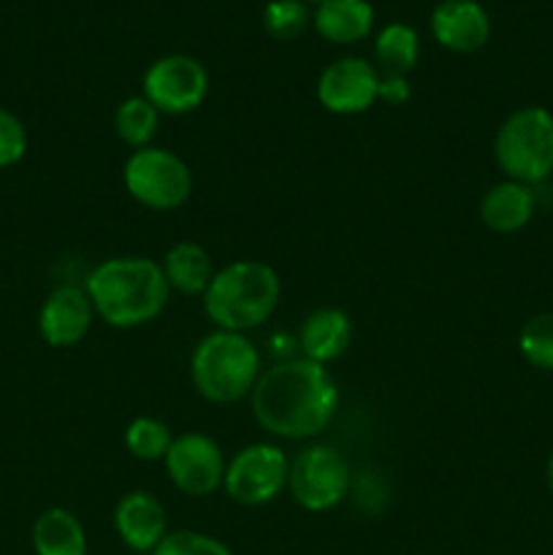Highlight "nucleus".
Instances as JSON below:
<instances>
[{
	"instance_id": "ddd939ff",
	"label": "nucleus",
	"mask_w": 553,
	"mask_h": 555,
	"mask_svg": "<svg viewBox=\"0 0 553 555\" xmlns=\"http://www.w3.org/2000/svg\"><path fill=\"white\" fill-rule=\"evenodd\" d=\"M432 36L448 52L472 54L491 38V16L477 0H442L432 11Z\"/></svg>"
},
{
	"instance_id": "f257e3e1",
	"label": "nucleus",
	"mask_w": 553,
	"mask_h": 555,
	"mask_svg": "<svg viewBox=\"0 0 553 555\" xmlns=\"http://www.w3.org/2000/svg\"><path fill=\"white\" fill-rule=\"evenodd\" d=\"M249 401L255 421L271 437L312 439L334 421L339 388L325 366L291 358L260 372Z\"/></svg>"
},
{
	"instance_id": "1a4fd4ad",
	"label": "nucleus",
	"mask_w": 553,
	"mask_h": 555,
	"mask_svg": "<svg viewBox=\"0 0 553 555\" xmlns=\"http://www.w3.org/2000/svg\"><path fill=\"white\" fill-rule=\"evenodd\" d=\"M141 95L160 114H190L209 95V70L190 54H166L146 68Z\"/></svg>"
},
{
	"instance_id": "a878e982",
	"label": "nucleus",
	"mask_w": 553,
	"mask_h": 555,
	"mask_svg": "<svg viewBox=\"0 0 553 555\" xmlns=\"http://www.w3.org/2000/svg\"><path fill=\"white\" fill-rule=\"evenodd\" d=\"M27 155V130L14 112L0 106V168H11Z\"/></svg>"
},
{
	"instance_id": "f8f14e48",
	"label": "nucleus",
	"mask_w": 553,
	"mask_h": 555,
	"mask_svg": "<svg viewBox=\"0 0 553 555\" xmlns=\"http://www.w3.org/2000/svg\"><path fill=\"white\" fill-rule=\"evenodd\" d=\"M95 320V307L85 287L60 285L54 287L41 304L38 312V334L49 347H74L90 334V325Z\"/></svg>"
},
{
	"instance_id": "c85d7f7f",
	"label": "nucleus",
	"mask_w": 553,
	"mask_h": 555,
	"mask_svg": "<svg viewBox=\"0 0 553 555\" xmlns=\"http://www.w3.org/2000/svg\"><path fill=\"white\" fill-rule=\"evenodd\" d=\"M304 3H307V5H309V3H314V5H320V3H323V0H304Z\"/></svg>"
},
{
	"instance_id": "412c9836",
	"label": "nucleus",
	"mask_w": 553,
	"mask_h": 555,
	"mask_svg": "<svg viewBox=\"0 0 553 555\" xmlns=\"http://www.w3.org/2000/svg\"><path fill=\"white\" fill-rule=\"evenodd\" d=\"M157 125H160V112L144 95L125 98L114 112V133L133 152L152 146Z\"/></svg>"
},
{
	"instance_id": "aec40b11",
	"label": "nucleus",
	"mask_w": 553,
	"mask_h": 555,
	"mask_svg": "<svg viewBox=\"0 0 553 555\" xmlns=\"http://www.w3.org/2000/svg\"><path fill=\"white\" fill-rule=\"evenodd\" d=\"M374 57H377L380 74H410L421 57V38H417L415 27L404 25V22L385 25L374 41Z\"/></svg>"
},
{
	"instance_id": "9d476101",
	"label": "nucleus",
	"mask_w": 553,
	"mask_h": 555,
	"mask_svg": "<svg viewBox=\"0 0 553 555\" xmlns=\"http://www.w3.org/2000/svg\"><path fill=\"white\" fill-rule=\"evenodd\" d=\"M163 464L177 491L201 499L222 488L228 461L215 439L201 431H188L173 437Z\"/></svg>"
},
{
	"instance_id": "5701e85b",
	"label": "nucleus",
	"mask_w": 553,
	"mask_h": 555,
	"mask_svg": "<svg viewBox=\"0 0 553 555\" xmlns=\"http://www.w3.org/2000/svg\"><path fill=\"white\" fill-rule=\"evenodd\" d=\"M312 25V11L304 0H269L263 9V30L276 41H293Z\"/></svg>"
},
{
	"instance_id": "bb28decb",
	"label": "nucleus",
	"mask_w": 553,
	"mask_h": 555,
	"mask_svg": "<svg viewBox=\"0 0 553 555\" xmlns=\"http://www.w3.org/2000/svg\"><path fill=\"white\" fill-rule=\"evenodd\" d=\"M380 98L390 106H401L410 101V81L407 76L396 74H380Z\"/></svg>"
},
{
	"instance_id": "423d86ee",
	"label": "nucleus",
	"mask_w": 553,
	"mask_h": 555,
	"mask_svg": "<svg viewBox=\"0 0 553 555\" xmlns=\"http://www.w3.org/2000/svg\"><path fill=\"white\" fill-rule=\"evenodd\" d=\"M123 182L130 198L152 211L179 209L193 193V171L188 163L160 146L130 152L123 168Z\"/></svg>"
},
{
	"instance_id": "b1692460",
	"label": "nucleus",
	"mask_w": 553,
	"mask_h": 555,
	"mask_svg": "<svg viewBox=\"0 0 553 555\" xmlns=\"http://www.w3.org/2000/svg\"><path fill=\"white\" fill-rule=\"evenodd\" d=\"M518 350L526 363L542 372H553V312L526 320L518 334Z\"/></svg>"
},
{
	"instance_id": "f03ea898",
	"label": "nucleus",
	"mask_w": 553,
	"mask_h": 555,
	"mask_svg": "<svg viewBox=\"0 0 553 555\" xmlns=\"http://www.w3.org/2000/svg\"><path fill=\"white\" fill-rule=\"evenodd\" d=\"M85 291L103 323L112 328H139L160 318L171 287L155 260L108 258L87 274Z\"/></svg>"
},
{
	"instance_id": "0eeeda50",
	"label": "nucleus",
	"mask_w": 553,
	"mask_h": 555,
	"mask_svg": "<svg viewBox=\"0 0 553 555\" xmlns=\"http://www.w3.org/2000/svg\"><path fill=\"white\" fill-rule=\"evenodd\" d=\"M350 488V469L339 450L329 444H309L291 461L287 491L307 513H329Z\"/></svg>"
},
{
	"instance_id": "dca6fc26",
	"label": "nucleus",
	"mask_w": 553,
	"mask_h": 555,
	"mask_svg": "<svg viewBox=\"0 0 553 555\" xmlns=\"http://www.w3.org/2000/svg\"><path fill=\"white\" fill-rule=\"evenodd\" d=\"M352 341V323L347 312L336 307H320L307 314L298 331V347H301L304 358L312 363L336 361L345 356V350Z\"/></svg>"
},
{
	"instance_id": "4468645a",
	"label": "nucleus",
	"mask_w": 553,
	"mask_h": 555,
	"mask_svg": "<svg viewBox=\"0 0 553 555\" xmlns=\"http://www.w3.org/2000/svg\"><path fill=\"white\" fill-rule=\"evenodd\" d=\"M114 529L133 553H152L168 534L166 507L150 491L125 493L114 507Z\"/></svg>"
},
{
	"instance_id": "7ed1b4c3",
	"label": "nucleus",
	"mask_w": 553,
	"mask_h": 555,
	"mask_svg": "<svg viewBox=\"0 0 553 555\" xmlns=\"http://www.w3.org/2000/svg\"><path fill=\"white\" fill-rule=\"evenodd\" d=\"M282 296L280 274L263 260H233L215 271L204 312L220 331L247 334L269 323Z\"/></svg>"
},
{
	"instance_id": "cd10ccee",
	"label": "nucleus",
	"mask_w": 553,
	"mask_h": 555,
	"mask_svg": "<svg viewBox=\"0 0 553 555\" xmlns=\"http://www.w3.org/2000/svg\"><path fill=\"white\" fill-rule=\"evenodd\" d=\"M548 488H551V493H553V453H551V459H548Z\"/></svg>"
},
{
	"instance_id": "39448f33",
	"label": "nucleus",
	"mask_w": 553,
	"mask_h": 555,
	"mask_svg": "<svg viewBox=\"0 0 553 555\" xmlns=\"http://www.w3.org/2000/svg\"><path fill=\"white\" fill-rule=\"evenodd\" d=\"M493 157L504 179L529 188L545 182L553 173V114L542 106L510 114L497 130Z\"/></svg>"
},
{
	"instance_id": "a211bd4d",
	"label": "nucleus",
	"mask_w": 553,
	"mask_h": 555,
	"mask_svg": "<svg viewBox=\"0 0 553 555\" xmlns=\"http://www.w3.org/2000/svg\"><path fill=\"white\" fill-rule=\"evenodd\" d=\"M36 555H87V534L81 520L65 507H49L30 531Z\"/></svg>"
},
{
	"instance_id": "6e6552de",
	"label": "nucleus",
	"mask_w": 553,
	"mask_h": 555,
	"mask_svg": "<svg viewBox=\"0 0 553 555\" xmlns=\"http://www.w3.org/2000/svg\"><path fill=\"white\" fill-rule=\"evenodd\" d=\"M285 450L271 442H255L239 450L226 466L222 488L242 507H263L287 488Z\"/></svg>"
},
{
	"instance_id": "2eb2a0df",
	"label": "nucleus",
	"mask_w": 553,
	"mask_h": 555,
	"mask_svg": "<svg viewBox=\"0 0 553 555\" xmlns=\"http://www.w3.org/2000/svg\"><path fill=\"white\" fill-rule=\"evenodd\" d=\"M537 211V193L529 184L513 182V179H504V182L493 184L486 190L480 201V220L483 225L491 233L499 236H510V233L524 231L531 222Z\"/></svg>"
},
{
	"instance_id": "9b49d317",
	"label": "nucleus",
	"mask_w": 553,
	"mask_h": 555,
	"mask_svg": "<svg viewBox=\"0 0 553 555\" xmlns=\"http://www.w3.org/2000/svg\"><path fill=\"white\" fill-rule=\"evenodd\" d=\"M318 101L325 112L352 117L380 101V68L363 57H339L320 74Z\"/></svg>"
},
{
	"instance_id": "4be33fe9",
	"label": "nucleus",
	"mask_w": 553,
	"mask_h": 555,
	"mask_svg": "<svg viewBox=\"0 0 553 555\" xmlns=\"http://www.w3.org/2000/svg\"><path fill=\"white\" fill-rule=\"evenodd\" d=\"M171 428L163 421H157V417L141 415L136 421H130V426L125 428V448H128V453L136 461H146V464L163 461L168 448H171Z\"/></svg>"
},
{
	"instance_id": "20e7f679",
	"label": "nucleus",
	"mask_w": 553,
	"mask_h": 555,
	"mask_svg": "<svg viewBox=\"0 0 553 555\" xmlns=\"http://www.w3.org/2000/svg\"><path fill=\"white\" fill-rule=\"evenodd\" d=\"M260 377V352L247 334L211 331L190 356V379L211 404H233L253 393Z\"/></svg>"
},
{
	"instance_id": "6ab92c4d",
	"label": "nucleus",
	"mask_w": 553,
	"mask_h": 555,
	"mask_svg": "<svg viewBox=\"0 0 553 555\" xmlns=\"http://www.w3.org/2000/svg\"><path fill=\"white\" fill-rule=\"evenodd\" d=\"M163 274H166L168 287L184 293V296L204 298L206 287L215 280V263H211L209 249L201 247L198 242H177L163 258Z\"/></svg>"
},
{
	"instance_id": "f3484780",
	"label": "nucleus",
	"mask_w": 553,
	"mask_h": 555,
	"mask_svg": "<svg viewBox=\"0 0 553 555\" xmlns=\"http://www.w3.org/2000/svg\"><path fill=\"white\" fill-rule=\"evenodd\" d=\"M312 25L325 41L350 47L372 33L374 9L369 0H323L314 5Z\"/></svg>"
},
{
	"instance_id": "393cba45",
	"label": "nucleus",
	"mask_w": 553,
	"mask_h": 555,
	"mask_svg": "<svg viewBox=\"0 0 553 555\" xmlns=\"http://www.w3.org/2000/svg\"><path fill=\"white\" fill-rule=\"evenodd\" d=\"M150 555H233V551L226 542L211 534H204V531L179 529L168 531L160 545Z\"/></svg>"
}]
</instances>
